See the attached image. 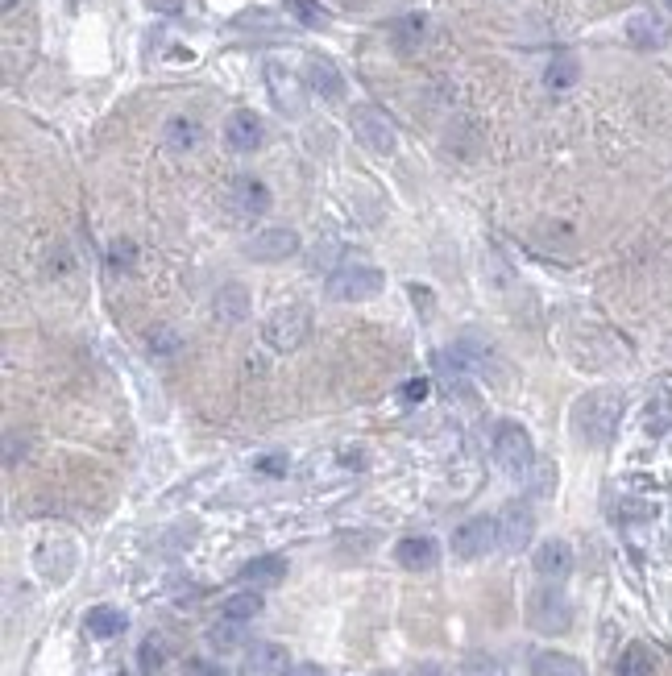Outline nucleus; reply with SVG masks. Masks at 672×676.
<instances>
[{
    "label": "nucleus",
    "instance_id": "nucleus-19",
    "mask_svg": "<svg viewBox=\"0 0 672 676\" xmlns=\"http://www.w3.org/2000/svg\"><path fill=\"white\" fill-rule=\"evenodd\" d=\"M577 79H581V63L573 59V54H552V63L544 67V88L560 96V92L577 88Z\"/></svg>",
    "mask_w": 672,
    "mask_h": 676
},
{
    "label": "nucleus",
    "instance_id": "nucleus-2",
    "mask_svg": "<svg viewBox=\"0 0 672 676\" xmlns=\"http://www.w3.org/2000/svg\"><path fill=\"white\" fill-rule=\"evenodd\" d=\"M307 332H312V307L307 303H287V307H274V312L262 320V341L274 353H295Z\"/></svg>",
    "mask_w": 672,
    "mask_h": 676
},
{
    "label": "nucleus",
    "instance_id": "nucleus-31",
    "mask_svg": "<svg viewBox=\"0 0 672 676\" xmlns=\"http://www.w3.org/2000/svg\"><path fill=\"white\" fill-rule=\"evenodd\" d=\"M137 660H142V672H158V668H162V643H158V639H146V643H142V656H137Z\"/></svg>",
    "mask_w": 672,
    "mask_h": 676
},
{
    "label": "nucleus",
    "instance_id": "nucleus-9",
    "mask_svg": "<svg viewBox=\"0 0 672 676\" xmlns=\"http://www.w3.org/2000/svg\"><path fill=\"white\" fill-rule=\"evenodd\" d=\"M266 92H270L274 108L283 112V117H303L307 92H303L299 75H291L283 63H266Z\"/></svg>",
    "mask_w": 672,
    "mask_h": 676
},
{
    "label": "nucleus",
    "instance_id": "nucleus-32",
    "mask_svg": "<svg viewBox=\"0 0 672 676\" xmlns=\"http://www.w3.org/2000/svg\"><path fill=\"white\" fill-rule=\"evenodd\" d=\"M332 249H336V241H324V245L312 249V270H328L332 266V258H336Z\"/></svg>",
    "mask_w": 672,
    "mask_h": 676
},
{
    "label": "nucleus",
    "instance_id": "nucleus-22",
    "mask_svg": "<svg viewBox=\"0 0 672 676\" xmlns=\"http://www.w3.org/2000/svg\"><path fill=\"white\" fill-rule=\"evenodd\" d=\"M531 676H585V664L565 652H536L531 656Z\"/></svg>",
    "mask_w": 672,
    "mask_h": 676
},
{
    "label": "nucleus",
    "instance_id": "nucleus-5",
    "mask_svg": "<svg viewBox=\"0 0 672 676\" xmlns=\"http://www.w3.org/2000/svg\"><path fill=\"white\" fill-rule=\"evenodd\" d=\"M382 287H386V274L374 270V266H361V262L341 266V270L328 278V295L341 299V303H366V299H374Z\"/></svg>",
    "mask_w": 672,
    "mask_h": 676
},
{
    "label": "nucleus",
    "instance_id": "nucleus-29",
    "mask_svg": "<svg viewBox=\"0 0 672 676\" xmlns=\"http://www.w3.org/2000/svg\"><path fill=\"white\" fill-rule=\"evenodd\" d=\"M150 349L158 357H171V353H179V336L171 328H158V332H150Z\"/></svg>",
    "mask_w": 672,
    "mask_h": 676
},
{
    "label": "nucleus",
    "instance_id": "nucleus-6",
    "mask_svg": "<svg viewBox=\"0 0 672 676\" xmlns=\"http://www.w3.org/2000/svg\"><path fill=\"white\" fill-rule=\"evenodd\" d=\"M349 121H353L357 142L366 146V150H374V154H395L399 133H395V125H390V117H386L382 108H374V104H353Z\"/></svg>",
    "mask_w": 672,
    "mask_h": 676
},
{
    "label": "nucleus",
    "instance_id": "nucleus-27",
    "mask_svg": "<svg viewBox=\"0 0 672 676\" xmlns=\"http://www.w3.org/2000/svg\"><path fill=\"white\" fill-rule=\"evenodd\" d=\"M220 614H224V618H237V623H249V618H258V614H262V594H254V589H245V594L224 598Z\"/></svg>",
    "mask_w": 672,
    "mask_h": 676
},
{
    "label": "nucleus",
    "instance_id": "nucleus-12",
    "mask_svg": "<svg viewBox=\"0 0 672 676\" xmlns=\"http://www.w3.org/2000/svg\"><path fill=\"white\" fill-rule=\"evenodd\" d=\"M229 204H233V212L241 216V220H258V216H266L270 212V187L262 183V179H254V175H241V179H233V187H229Z\"/></svg>",
    "mask_w": 672,
    "mask_h": 676
},
{
    "label": "nucleus",
    "instance_id": "nucleus-14",
    "mask_svg": "<svg viewBox=\"0 0 672 676\" xmlns=\"http://www.w3.org/2000/svg\"><path fill=\"white\" fill-rule=\"evenodd\" d=\"M395 565H403L407 573H428L440 565V544L432 535H407L395 544Z\"/></svg>",
    "mask_w": 672,
    "mask_h": 676
},
{
    "label": "nucleus",
    "instance_id": "nucleus-11",
    "mask_svg": "<svg viewBox=\"0 0 672 676\" xmlns=\"http://www.w3.org/2000/svg\"><path fill=\"white\" fill-rule=\"evenodd\" d=\"M627 42L639 50H660L672 42V21L660 9H635L627 17Z\"/></svg>",
    "mask_w": 672,
    "mask_h": 676
},
{
    "label": "nucleus",
    "instance_id": "nucleus-21",
    "mask_svg": "<svg viewBox=\"0 0 672 676\" xmlns=\"http://www.w3.org/2000/svg\"><path fill=\"white\" fill-rule=\"evenodd\" d=\"M83 627H88L92 639H117L129 627V618L117 606H92L88 618H83Z\"/></svg>",
    "mask_w": 672,
    "mask_h": 676
},
{
    "label": "nucleus",
    "instance_id": "nucleus-34",
    "mask_svg": "<svg viewBox=\"0 0 672 676\" xmlns=\"http://www.w3.org/2000/svg\"><path fill=\"white\" fill-rule=\"evenodd\" d=\"M187 676H229L220 664H212V660H191L187 664Z\"/></svg>",
    "mask_w": 672,
    "mask_h": 676
},
{
    "label": "nucleus",
    "instance_id": "nucleus-28",
    "mask_svg": "<svg viewBox=\"0 0 672 676\" xmlns=\"http://www.w3.org/2000/svg\"><path fill=\"white\" fill-rule=\"evenodd\" d=\"M287 13L299 25H307V30H324V25H328V13L316 5V0H287Z\"/></svg>",
    "mask_w": 672,
    "mask_h": 676
},
{
    "label": "nucleus",
    "instance_id": "nucleus-4",
    "mask_svg": "<svg viewBox=\"0 0 672 676\" xmlns=\"http://www.w3.org/2000/svg\"><path fill=\"white\" fill-rule=\"evenodd\" d=\"M527 623L536 627V631H544V635H565V631L573 627V606H569V598L548 581L544 589H536V594H531V602H527Z\"/></svg>",
    "mask_w": 672,
    "mask_h": 676
},
{
    "label": "nucleus",
    "instance_id": "nucleus-8",
    "mask_svg": "<svg viewBox=\"0 0 672 676\" xmlns=\"http://www.w3.org/2000/svg\"><path fill=\"white\" fill-rule=\"evenodd\" d=\"M490 548H498V519L490 515H473L453 531V556L461 560H478Z\"/></svg>",
    "mask_w": 672,
    "mask_h": 676
},
{
    "label": "nucleus",
    "instance_id": "nucleus-26",
    "mask_svg": "<svg viewBox=\"0 0 672 676\" xmlns=\"http://www.w3.org/2000/svg\"><path fill=\"white\" fill-rule=\"evenodd\" d=\"M424 30H428V21L419 17V13H411V17H399L395 25H390V38H395V46L403 54H411L419 42H424Z\"/></svg>",
    "mask_w": 672,
    "mask_h": 676
},
{
    "label": "nucleus",
    "instance_id": "nucleus-35",
    "mask_svg": "<svg viewBox=\"0 0 672 676\" xmlns=\"http://www.w3.org/2000/svg\"><path fill=\"white\" fill-rule=\"evenodd\" d=\"M287 676H324V668L320 664H295Z\"/></svg>",
    "mask_w": 672,
    "mask_h": 676
},
{
    "label": "nucleus",
    "instance_id": "nucleus-37",
    "mask_svg": "<svg viewBox=\"0 0 672 676\" xmlns=\"http://www.w3.org/2000/svg\"><path fill=\"white\" fill-rule=\"evenodd\" d=\"M0 9H5V13H13V9H17V0H0Z\"/></svg>",
    "mask_w": 672,
    "mask_h": 676
},
{
    "label": "nucleus",
    "instance_id": "nucleus-10",
    "mask_svg": "<svg viewBox=\"0 0 672 676\" xmlns=\"http://www.w3.org/2000/svg\"><path fill=\"white\" fill-rule=\"evenodd\" d=\"M531 535H536V515H531V506L527 502L502 506V515H498V548L502 552H523L531 544Z\"/></svg>",
    "mask_w": 672,
    "mask_h": 676
},
{
    "label": "nucleus",
    "instance_id": "nucleus-24",
    "mask_svg": "<svg viewBox=\"0 0 672 676\" xmlns=\"http://www.w3.org/2000/svg\"><path fill=\"white\" fill-rule=\"evenodd\" d=\"M656 672V652L648 643H631L614 664V676H652Z\"/></svg>",
    "mask_w": 672,
    "mask_h": 676
},
{
    "label": "nucleus",
    "instance_id": "nucleus-25",
    "mask_svg": "<svg viewBox=\"0 0 672 676\" xmlns=\"http://www.w3.org/2000/svg\"><path fill=\"white\" fill-rule=\"evenodd\" d=\"M241 639H245V623H237V618L220 614V623L208 627V647L212 652H233V647H241Z\"/></svg>",
    "mask_w": 672,
    "mask_h": 676
},
{
    "label": "nucleus",
    "instance_id": "nucleus-13",
    "mask_svg": "<svg viewBox=\"0 0 672 676\" xmlns=\"http://www.w3.org/2000/svg\"><path fill=\"white\" fill-rule=\"evenodd\" d=\"M262 137H266L262 117L258 112H249V108H237L233 117L224 121V142H229L233 154H254L262 146Z\"/></svg>",
    "mask_w": 672,
    "mask_h": 676
},
{
    "label": "nucleus",
    "instance_id": "nucleus-33",
    "mask_svg": "<svg viewBox=\"0 0 672 676\" xmlns=\"http://www.w3.org/2000/svg\"><path fill=\"white\" fill-rule=\"evenodd\" d=\"M403 399H407V403H424V399H428V378H411V382L403 386Z\"/></svg>",
    "mask_w": 672,
    "mask_h": 676
},
{
    "label": "nucleus",
    "instance_id": "nucleus-1",
    "mask_svg": "<svg viewBox=\"0 0 672 676\" xmlns=\"http://www.w3.org/2000/svg\"><path fill=\"white\" fill-rule=\"evenodd\" d=\"M619 419H623V394L590 390L573 407V432H577V440L602 448V444H610L614 432H619Z\"/></svg>",
    "mask_w": 672,
    "mask_h": 676
},
{
    "label": "nucleus",
    "instance_id": "nucleus-30",
    "mask_svg": "<svg viewBox=\"0 0 672 676\" xmlns=\"http://www.w3.org/2000/svg\"><path fill=\"white\" fill-rule=\"evenodd\" d=\"M133 253H137L133 241H112L108 245V262L117 266V270H133Z\"/></svg>",
    "mask_w": 672,
    "mask_h": 676
},
{
    "label": "nucleus",
    "instance_id": "nucleus-20",
    "mask_svg": "<svg viewBox=\"0 0 672 676\" xmlns=\"http://www.w3.org/2000/svg\"><path fill=\"white\" fill-rule=\"evenodd\" d=\"M216 316L224 320V324H241L245 316H249V291L241 287V283H224L220 291H216Z\"/></svg>",
    "mask_w": 672,
    "mask_h": 676
},
{
    "label": "nucleus",
    "instance_id": "nucleus-36",
    "mask_svg": "<svg viewBox=\"0 0 672 676\" xmlns=\"http://www.w3.org/2000/svg\"><path fill=\"white\" fill-rule=\"evenodd\" d=\"M262 469H266V473H283L287 465H283V457H270V461H262Z\"/></svg>",
    "mask_w": 672,
    "mask_h": 676
},
{
    "label": "nucleus",
    "instance_id": "nucleus-16",
    "mask_svg": "<svg viewBox=\"0 0 672 676\" xmlns=\"http://www.w3.org/2000/svg\"><path fill=\"white\" fill-rule=\"evenodd\" d=\"M291 656L283 643H254L245 652V676H287Z\"/></svg>",
    "mask_w": 672,
    "mask_h": 676
},
{
    "label": "nucleus",
    "instance_id": "nucleus-23",
    "mask_svg": "<svg viewBox=\"0 0 672 676\" xmlns=\"http://www.w3.org/2000/svg\"><path fill=\"white\" fill-rule=\"evenodd\" d=\"M287 577V560L283 556H258V560H249V565L241 569V581H249V585H278Z\"/></svg>",
    "mask_w": 672,
    "mask_h": 676
},
{
    "label": "nucleus",
    "instance_id": "nucleus-3",
    "mask_svg": "<svg viewBox=\"0 0 672 676\" xmlns=\"http://www.w3.org/2000/svg\"><path fill=\"white\" fill-rule=\"evenodd\" d=\"M494 465L511 477V482H523L536 469V448H531V436L523 424H498L494 432Z\"/></svg>",
    "mask_w": 672,
    "mask_h": 676
},
{
    "label": "nucleus",
    "instance_id": "nucleus-15",
    "mask_svg": "<svg viewBox=\"0 0 672 676\" xmlns=\"http://www.w3.org/2000/svg\"><path fill=\"white\" fill-rule=\"evenodd\" d=\"M531 565H536V577L560 585V581L573 573V548H569L565 540H544V544L536 548V556H531Z\"/></svg>",
    "mask_w": 672,
    "mask_h": 676
},
{
    "label": "nucleus",
    "instance_id": "nucleus-38",
    "mask_svg": "<svg viewBox=\"0 0 672 676\" xmlns=\"http://www.w3.org/2000/svg\"><path fill=\"white\" fill-rule=\"evenodd\" d=\"M374 676H395V672H374Z\"/></svg>",
    "mask_w": 672,
    "mask_h": 676
},
{
    "label": "nucleus",
    "instance_id": "nucleus-17",
    "mask_svg": "<svg viewBox=\"0 0 672 676\" xmlns=\"http://www.w3.org/2000/svg\"><path fill=\"white\" fill-rule=\"evenodd\" d=\"M303 71H307V88H312L316 96H324V100H341L345 96V75L336 71V63L324 59V54H312Z\"/></svg>",
    "mask_w": 672,
    "mask_h": 676
},
{
    "label": "nucleus",
    "instance_id": "nucleus-7",
    "mask_svg": "<svg viewBox=\"0 0 672 676\" xmlns=\"http://www.w3.org/2000/svg\"><path fill=\"white\" fill-rule=\"evenodd\" d=\"M299 249H303V241H299L295 229H266V233L245 241V258L258 262V266H274V262L295 258Z\"/></svg>",
    "mask_w": 672,
    "mask_h": 676
},
{
    "label": "nucleus",
    "instance_id": "nucleus-18",
    "mask_svg": "<svg viewBox=\"0 0 672 676\" xmlns=\"http://www.w3.org/2000/svg\"><path fill=\"white\" fill-rule=\"evenodd\" d=\"M162 142L171 146L175 154H191L195 146L204 142V125L195 121V117H171V121H166V129H162Z\"/></svg>",
    "mask_w": 672,
    "mask_h": 676
}]
</instances>
